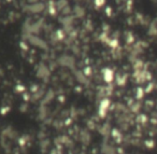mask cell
Masks as SVG:
<instances>
[{
    "mask_svg": "<svg viewBox=\"0 0 157 154\" xmlns=\"http://www.w3.org/2000/svg\"><path fill=\"white\" fill-rule=\"evenodd\" d=\"M109 108H110V100L108 98L102 99L100 105H99V109H98V113H99L100 117H104L107 115Z\"/></svg>",
    "mask_w": 157,
    "mask_h": 154,
    "instance_id": "cell-1",
    "label": "cell"
},
{
    "mask_svg": "<svg viewBox=\"0 0 157 154\" xmlns=\"http://www.w3.org/2000/svg\"><path fill=\"white\" fill-rule=\"evenodd\" d=\"M103 80L107 82V83H111L112 81H113V78H114V72L111 70L110 68H106L103 69Z\"/></svg>",
    "mask_w": 157,
    "mask_h": 154,
    "instance_id": "cell-2",
    "label": "cell"
},
{
    "mask_svg": "<svg viewBox=\"0 0 157 154\" xmlns=\"http://www.w3.org/2000/svg\"><path fill=\"white\" fill-rule=\"evenodd\" d=\"M106 2V0H95V4L97 6V7H102Z\"/></svg>",
    "mask_w": 157,
    "mask_h": 154,
    "instance_id": "cell-3",
    "label": "cell"
},
{
    "mask_svg": "<svg viewBox=\"0 0 157 154\" xmlns=\"http://www.w3.org/2000/svg\"><path fill=\"white\" fill-rule=\"evenodd\" d=\"M142 96H143L142 90H141V88H139V90H138V92H137V97H138V98H141Z\"/></svg>",
    "mask_w": 157,
    "mask_h": 154,
    "instance_id": "cell-4",
    "label": "cell"
}]
</instances>
